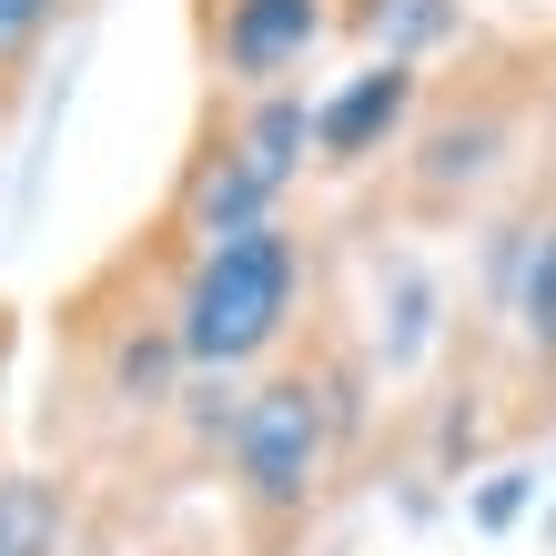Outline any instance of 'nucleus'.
Masks as SVG:
<instances>
[{
  "instance_id": "0eeeda50",
  "label": "nucleus",
  "mask_w": 556,
  "mask_h": 556,
  "mask_svg": "<svg viewBox=\"0 0 556 556\" xmlns=\"http://www.w3.org/2000/svg\"><path fill=\"white\" fill-rule=\"evenodd\" d=\"M182 384H192V365H182V334H173V293L91 324V395L112 415H162V405H182Z\"/></svg>"
},
{
  "instance_id": "39448f33",
  "label": "nucleus",
  "mask_w": 556,
  "mask_h": 556,
  "mask_svg": "<svg viewBox=\"0 0 556 556\" xmlns=\"http://www.w3.org/2000/svg\"><path fill=\"white\" fill-rule=\"evenodd\" d=\"M274 213H283V182L264 162H243V142L223 132V112H213L203 132H192V152H182V173H173L162 233L182 253H203V243H233V233H253V223H274Z\"/></svg>"
},
{
  "instance_id": "f8f14e48",
  "label": "nucleus",
  "mask_w": 556,
  "mask_h": 556,
  "mask_svg": "<svg viewBox=\"0 0 556 556\" xmlns=\"http://www.w3.org/2000/svg\"><path fill=\"white\" fill-rule=\"evenodd\" d=\"M51 30H61V0H0V81H21Z\"/></svg>"
},
{
  "instance_id": "4468645a",
  "label": "nucleus",
  "mask_w": 556,
  "mask_h": 556,
  "mask_svg": "<svg viewBox=\"0 0 556 556\" xmlns=\"http://www.w3.org/2000/svg\"><path fill=\"white\" fill-rule=\"evenodd\" d=\"M0 122H11V81H0Z\"/></svg>"
},
{
  "instance_id": "6e6552de",
  "label": "nucleus",
  "mask_w": 556,
  "mask_h": 556,
  "mask_svg": "<svg viewBox=\"0 0 556 556\" xmlns=\"http://www.w3.org/2000/svg\"><path fill=\"white\" fill-rule=\"evenodd\" d=\"M334 30L365 41V61H435L445 41H466V0H334Z\"/></svg>"
},
{
  "instance_id": "423d86ee",
  "label": "nucleus",
  "mask_w": 556,
  "mask_h": 556,
  "mask_svg": "<svg viewBox=\"0 0 556 556\" xmlns=\"http://www.w3.org/2000/svg\"><path fill=\"white\" fill-rule=\"evenodd\" d=\"M415 112H425V72L415 61H365V72H344L314 102V173L344 182V173H365V162L405 152Z\"/></svg>"
},
{
  "instance_id": "f03ea898",
  "label": "nucleus",
  "mask_w": 556,
  "mask_h": 556,
  "mask_svg": "<svg viewBox=\"0 0 556 556\" xmlns=\"http://www.w3.org/2000/svg\"><path fill=\"white\" fill-rule=\"evenodd\" d=\"M334 455H344V435H334V405H324L314 354L304 365H274L264 384H243L233 435H223V485H233V516H243V536L264 556L283 536H304V516L324 506Z\"/></svg>"
},
{
  "instance_id": "7ed1b4c3",
  "label": "nucleus",
  "mask_w": 556,
  "mask_h": 556,
  "mask_svg": "<svg viewBox=\"0 0 556 556\" xmlns=\"http://www.w3.org/2000/svg\"><path fill=\"white\" fill-rule=\"evenodd\" d=\"M527 142V102L496 81H466V91H425L415 132H405V173H395V213L405 223H466L496 173Z\"/></svg>"
},
{
  "instance_id": "ddd939ff",
  "label": "nucleus",
  "mask_w": 556,
  "mask_h": 556,
  "mask_svg": "<svg viewBox=\"0 0 556 556\" xmlns=\"http://www.w3.org/2000/svg\"><path fill=\"white\" fill-rule=\"evenodd\" d=\"M527 496H536V476H527V466H496V476H485L476 496H466V516H476L485 536H506L516 516H527Z\"/></svg>"
},
{
  "instance_id": "9d476101",
  "label": "nucleus",
  "mask_w": 556,
  "mask_h": 556,
  "mask_svg": "<svg viewBox=\"0 0 556 556\" xmlns=\"http://www.w3.org/2000/svg\"><path fill=\"white\" fill-rule=\"evenodd\" d=\"M72 546V476H0V556Z\"/></svg>"
},
{
  "instance_id": "9b49d317",
  "label": "nucleus",
  "mask_w": 556,
  "mask_h": 556,
  "mask_svg": "<svg viewBox=\"0 0 556 556\" xmlns=\"http://www.w3.org/2000/svg\"><path fill=\"white\" fill-rule=\"evenodd\" d=\"M506 314H516V344H527V365H546V375H556V213L527 233V253H516Z\"/></svg>"
},
{
  "instance_id": "f257e3e1",
  "label": "nucleus",
  "mask_w": 556,
  "mask_h": 556,
  "mask_svg": "<svg viewBox=\"0 0 556 556\" xmlns=\"http://www.w3.org/2000/svg\"><path fill=\"white\" fill-rule=\"evenodd\" d=\"M314 304V253H304V223H253L233 243H203L182 253L173 274V334H182V365L192 375H253L293 344V324Z\"/></svg>"
},
{
  "instance_id": "1a4fd4ad",
  "label": "nucleus",
  "mask_w": 556,
  "mask_h": 556,
  "mask_svg": "<svg viewBox=\"0 0 556 556\" xmlns=\"http://www.w3.org/2000/svg\"><path fill=\"white\" fill-rule=\"evenodd\" d=\"M435 304H445V283L415 264V253H395L384 264V293H375V365L384 375H415L425 365V344H435Z\"/></svg>"
},
{
  "instance_id": "20e7f679",
  "label": "nucleus",
  "mask_w": 556,
  "mask_h": 556,
  "mask_svg": "<svg viewBox=\"0 0 556 556\" xmlns=\"http://www.w3.org/2000/svg\"><path fill=\"white\" fill-rule=\"evenodd\" d=\"M334 41V0H213L203 11V51H213V81L233 91H283L304 81V61Z\"/></svg>"
}]
</instances>
